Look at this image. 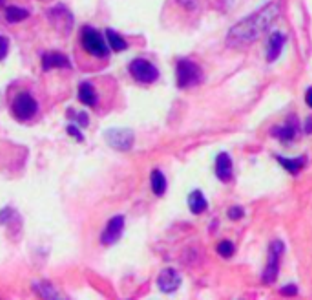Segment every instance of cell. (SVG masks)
Masks as SVG:
<instances>
[{"label":"cell","mask_w":312,"mask_h":300,"mask_svg":"<svg viewBox=\"0 0 312 300\" xmlns=\"http://www.w3.org/2000/svg\"><path fill=\"white\" fill-rule=\"evenodd\" d=\"M278 13L280 10L276 4L263 6L258 13H252L230 30L227 42L230 46H243V44L254 42L256 38H260L272 26V22L278 18Z\"/></svg>","instance_id":"6da1fadb"},{"label":"cell","mask_w":312,"mask_h":300,"mask_svg":"<svg viewBox=\"0 0 312 300\" xmlns=\"http://www.w3.org/2000/svg\"><path fill=\"white\" fill-rule=\"evenodd\" d=\"M82 46L88 54L95 55L104 59L108 55V44L104 42V38L99 32H95L93 28H84L82 30Z\"/></svg>","instance_id":"7a4b0ae2"},{"label":"cell","mask_w":312,"mask_h":300,"mask_svg":"<svg viewBox=\"0 0 312 300\" xmlns=\"http://www.w3.org/2000/svg\"><path fill=\"white\" fill-rule=\"evenodd\" d=\"M203 79V74L199 66L194 64L192 60H181L177 64V84L179 88H190L199 84Z\"/></svg>","instance_id":"3957f363"},{"label":"cell","mask_w":312,"mask_h":300,"mask_svg":"<svg viewBox=\"0 0 312 300\" xmlns=\"http://www.w3.org/2000/svg\"><path fill=\"white\" fill-rule=\"evenodd\" d=\"M130 74L133 75V79L139 80V82H144V84H152L155 82L159 77V72L152 62L144 59H135L132 60L130 64Z\"/></svg>","instance_id":"277c9868"},{"label":"cell","mask_w":312,"mask_h":300,"mask_svg":"<svg viewBox=\"0 0 312 300\" xmlns=\"http://www.w3.org/2000/svg\"><path fill=\"white\" fill-rule=\"evenodd\" d=\"M37 110H38L37 101H35L27 92H22L20 96L13 101V116H15L16 119H20V121L31 119L33 116L37 114Z\"/></svg>","instance_id":"5b68a950"},{"label":"cell","mask_w":312,"mask_h":300,"mask_svg":"<svg viewBox=\"0 0 312 300\" xmlns=\"http://www.w3.org/2000/svg\"><path fill=\"white\" fill-rule=\"evenodd\" d=\"M104 138L111 148L122 150V152L130 150L133 145V132L128 128H111L106 132Z\"/></svg>","instance_id":"8992f818"},{"label":"cell","mask_w":312,"mask_h":300,"mask_svg":"<svg viewBox=\"0 0 312 300\" xmlns=\"http://www.w3.org/2000/svg\"><path fill=\"white\" fill-rule=\"evenodd\" d=\"M157 286H159V290L163 291V293H174V291L179 290V286H181V274L177 273L175 269H172V268L164 269L163 273L159 274Z\"/></svg>","instance_id":"52a82bcc"},{"label":"cell","mask_w":312,"mask_h":300,"mask_svg":"<svg viewBox=\"0 0 312 300\" xmlns=\"http://www.w3.org/2000/svg\"><path fill=\"white\" fill-rule=\"evenodd\" d=\"M122 230H124V218L122 216H115L111 218L110 224L106 225V230L101 234V242L104 246H111L121 238Z\"/></svg>","instance_id":"ba28073f"},{"label":"cell","mask_w":312,"mask_h":300,"mask_svg":"<svg viewBox=\"0 0 312 300\" xmlns=\"http://www.w3.org/2000/svg\"><path fill=\"white\" fill-rule=\"evenodd\" d=\"M216 176L221 180V182H230L232 180V160H230V156L221 152V154L217 156L216 160Z\"/></svg>","instance_id":"9c48e42d"},{"label":"cell","mask_w":312,"mask_h":300,"mask_svg":"<svg viewBox=\"0 0 312 300\" xmlns=\"http://www.w3.org/2000/svg\"><path fill=\"white\" fill-rule=\"evenodd\" d=\"M285 44V37L281 33H272L270 35V42H269V54H267V60L269 62H274L281 54V48Z\"/></svg>","instance_id":"30bf717a"},{"label":"cell","mask_w":312,"mask_h":300,"mask_svg":"<svg viewBox=\"0 0 312 300\" xmlns=\"http://www.w3.org/2000/svg\"><path fill=\"white\" fill-rule=\"evenodd\" d=\"M188 207H190V210L194 214H201V212L207 210V200H205V196L199 190H194L188 196Z\"/></svg>","instance_id":"8fae6325"},{"label":"cell","mask_w":312,"mask_h":300,"mask_svg":"<svg viewBox=\"0 0 312 300\" xmlns=\"http://www.w3.org/2000/svg\"><path fill=\"white\" fill-rule=\"evenodd\" d=\"M79 99L82 104H86V106H95L97 104V94H95V88L91 84H88V82H84V84H80L79 88Z\"/></svg>","instance_id":"7c38bea8"},{"label":"cell","mask_w":312,"mask_h":300,"mask_svg":"<svg viewBox=\"0 0 312 300\" xmlns=\"http://www.w3.org/2000/svg\"><path fill=\"white\" fill-rule=\"evenodd\" d=\"M44 70H51V68H69V60L64 55H46L42 59Z\"/></svg>","instance_id":"4fadbf2b"},{"label":"cell","mask_w":312,"mask_h":300,"mask_svg":"<svg viewBox=\"0 0 312 300\" xmlns=\"http://www.w3.org/2000/svg\"><path fill=\"white\" fill-rule=\"evenodd\" d=\"M106 38H108V42H110V48L113 50V52H124V50L128 48L126 40L119 35V33H115L113 30H106Z\"/></svg>","instance_id":"5bb4252c"},{"label":"cell","mask_w":312,"mask_h":300,"mask_svg":"<svg viewBox=\"0 0 312 300\" xmlns=\"http://www.w3.org/2000/svg\"><path fill=\"white\" fill-rule=\"evenodd\" d=\"M152 190H154L155 196H163L166 192V180H164L161 170L152 172Z\"/></svg>","instance_id":"9a60e30c"},{"label":"cell","mask_w":312,"mask_h":300,"mask_svg":"<svg viewBox=\"0 0 312 300\" xmlns=\"http://www.w3.org/2000/svg\"><path fill=\"white\" fill-rule=\"evenodd\" d=\"M272 134H274L280 141H283V143H289V141H292L294 140V136H296V124H285V126L274 128Z\"/></svg>","instance_id":"2e32d148"},{"label":"cell","mask_w":312,"mask_h":300,"mask_svg":"<svg viewBox=\"0 0 312 300\" xmlns=\"http://www.w3.org/2000/svg\"><path fill=\"white\" fill-rule=\"evenodd\" d=\"M278 161H280V165L283 166L285 170L291 172V174H298L303 166V160H285V158H278Z\"/></svg>","instance_id":"e0dca14e"},{"label":"cell","mask_w":312,"mask_h":300,"mask_svg":"<svg viewBox=\"0 0 312 300\" xmlns=\"http://www.w3.org/2000/svg\"><path fill=\"white\" fill-rule=\"evenodd\" d=\"M278 269H280V262H269L267 264V269H265V273H263L265 284H272V282L278 278Z\"/></svg>","instance_id":"ac0fdd59"},{"label":"cell","mask_w":312,"mask_h":300,"mask_svg":"<svg viewBox=\"0 0 312 300\" xmlns=\"http://www.w3.org/2000/svg\"><path fill=\"white\" fill-rule=\"evenodd\" d=\"M27 16H29V13L26 10H20V8H7V11H5V18L9 22H20Z\"/></svg>","instance_id":"d6986e66"},{"label":"cell","mask_w":312,"mask_h":300,"mask_svg":"<svg viewBox=\"0 0 312 300\" xmlns=\"http://www.w3.org/2000/svg\"><path fill=\"white\" fill-rule=\"evenodd\" d=\"M35 290H37L44 298H58V293L53 290L49 284H35Z\"/></svg>","instance_id":"ffe728a7"},{"label":"cell","mask_w":312,"mask_h":300,"mask_svg":"<svg viewBox=\"0 0 312 300\" xmlns=\"http://www.w3.org/2000/svg\"><path fill=\"white\" fill-rule=\"evenodd\" d=\"M217 254H221L223 258H230L234 254V246L230 242H221L219 246H217Z\"/></svg>","instance_id":"44dd1931"},{"label":"cell","mask_w":312,"mask_h":300,"mask_svg":"<svg viewBox=\"0 0 312 300\" xmlns=\"http://www.w3.org/2000/svg\"><path fill=\"white\" fill-rule=\"evenodd\" d=\"M245 216V212H243V209H241V207H232V209L228 210V218H230V220H241V218H243Z\"/></svg>","instance_id":"7402d4cb"},{"label":"cell","mask_w":312,"mask_h":300,"mask_svg":"<svg viewBox=\"0 0 312 300\" xmlns=\"http://www.w3.org/2000/svg\"><path fill=\"white\" fill-rule=\"evenodd\" d=\"M7 50H9V42H7V38L0 37V60L7 55Z\"/></svg>","instance_id":"603a6c76"},{"label":"cell","mask_w":312,"mask_h":300,"mask_svg":"<svg viewBox=\"0 0 312 300\" xmlns=\"http://www.w3.org/2000/svg\"><path fill=\"white\" fill-rule=\"evenodd\" d=\"M68 134L69 136H75V138H77V141H82V140H84V138H82V134H80L79 128H77L75 124H69V126H68Z\"/></svg>","instance_id":"cb8c5ba5"},{"label":"cell","mask_w":312,"mask_h":300,"mask_svg":"<svg viewBox=\"0 0 312 300\" xmlns=\"http://www.w3.org/2000/svg\"><path fill=\"white\" fill-rule=\"evenodd\" d=\"M296 293H298L296 286H287V288L281 290V295H285V296H294Z\"/></svg>","instance_id":"d4e9b609"},{"label":"cell","mask_w":312,"mask_h":300,"mask_svg":"<svg viewBox=\"0 0 312 300\" xmlns=\"http://www.w3.org/2000/svg\"><path fill=\"white\" fill-rule=\"evenodd\" d=\"M77 121H79L80 126H88V116H86V114H79V116H77Z\"/></svg>","instance_id":"484cf974"},{"label":"cell","mask_w":312,"mask_h":300,"mask_svg":"<svg viewBox=\"0 0 312 300\" xmlns=\"http://www.w3.org/2000/svg\"><path fill=\"white\" fill-rule=\"evenodd\" d=\"M305 102H307L309 108H312V88H309L307 94H305Z\"/></svg>","instance_id":"4316f807"},{"label":"cell","mask_w":312,"mask_h":300,"mask_svg":"<svg viewBox=\"0 0 312 300\" xmlns=\"http://www.w3.org/2000/svg\"><path fill=\"white\" fill-rule=\"evenodd\" d=\"M305 134H312V119H307L305 123Z\"/></svg>","instance_id":"83f0119b"}]
</instances>
